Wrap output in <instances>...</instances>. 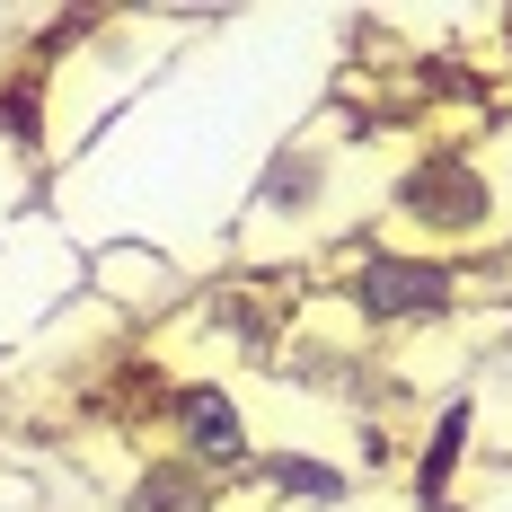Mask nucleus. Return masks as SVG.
<instances>
[{"instance_id": "1", "label": "nucleus", "mask_w": 512, "mask_h": 512, "mask_svg": "<svg viewBox=\"0 0 512 512\" xmlns=\"http://www.w3.org/2000/svg\"><path fill=\"white\" fill-rule=\"evenodd\" d=\"M512 230V142H468V133H433L415 142L389 186H380V239L415 256L460 265L468 248Z\"/></svg>"}, {"instance_id": "2", "label": "nucleus", "mask_w": 512, "mask_h": 512, "mask_svg": "<svg viewBox=\"0 0 512 512\" xmlns=\"http://www.w3.org/2000/svg\"><path fill=\"white\" fill-rule=\"evenodd\" d=\"M468 301V274L442 256L389 248V239H362L345 265V309H354L371 336H407V327H442Z\"/></svg>"}, {"instance_id": "3", "label": "nucleus", "mask_w": 512, "mask_h": 512, "mask_svg": "<svg viewBox=\"0 0 512 512\" xmlns=\"http://www.w3.org/2000/svg\"><path fill=\"white\" fill-rule=\"evenodd\" d=\"M336 195H345V151L327 133H283L248 186V239H318L336 230Z\"/></svg>"}, {"instance_id": "4", "label": "nucleus", "mask_w": 512, "mask_h": 512, "mask_svg": "<svg viewBox=\"0 0 512 512\" xmlns=\"http://www.w3.org/2000/svg\"><path fill=\"white\" fill-rule=\"evenodd\" d=\"M159 442H168L177 460L212 468L221 486L256 468V424H248V398H239L230 380H212V371H186V380H168V398H159Z\"/></svg>"}, {"instance_id": "5", "label": "nucleus", "mask_w": 512, "mask_h": 512, "mask_svg": "<svg viewBox=\"0 0 512 512\" xmlns=\"http://www.w3.org/2000/svg\"><path fill=\"white\" fill-rule=\"evenodd\" d=\"M468 451H477V407H468V398H442L433 424H424V442H415V460H407V495L424 512H451Z\"/></svg>"}, {"instance_id": "6", "label": "nucleus", "mask_w": 512, "mask_h": 512, "mask_svg": "<svg viewBox=\"0 0 512 512\" xmlns=\"http://www.w3.org/2000/svg\"><path fill=\"white\" fill-rule=\"evenodd\" d=\"M115 512H221V477H212V468H195V460H177L168 442H151L142 460L124 468Z\"/></svg>"}, {"instance_id": "7", "label": "nucleus", "mask_w": 512, "mask_h": 512, "mask_svg": "<svg viewBox=\"0 0 512 512\" xmlns=\"http://www.w3.org/2000/svg\"><path fill=\"white\" fill-rule=\"evenodd\" d=\"M248 477L265 486V504H283V512H336L354 495V468L327 460V451H256Z\"/></svg>"}, {"instance_id": "8", "label": "nucleus", "mask_w": 512, "mask_h": 512, "mask_svg": "<svg viewBox=\"0 0 512 512\" xmlns=\"http://www.w3.org/2000/svg\"><path fill=\"white\" fill-rule=\"evenodd\" d=\"M53 89H62V71L36 62V53H9L0 62V151L36 159L53 133Z\"/></svg>"}]
</instances>
